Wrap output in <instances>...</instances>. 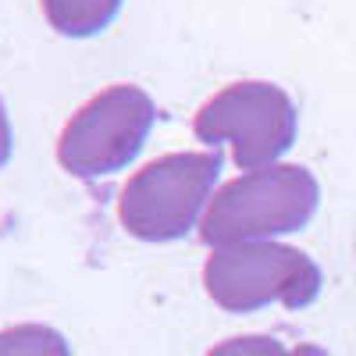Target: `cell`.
Wrapping results in <instances>:
<instances>
[{
    "mask_svg": "<svg viewBox=\"0 0 356 356\" xmlns=\"http://www.w3.org/2000/svg\"><path fill=\"white\" fill-rule=\"evenodd\" d=\"M321 203V186L303 164H271L225 182L200 221L207 246L264 243L271 235L300 232Z\"/></svg>",
    "mask_w": 356,
    "mask_h": 356,
    "instance_id": "cell-1",
    "label": "cell"
},
{
    "mask_svg": "<svg viewBox=\"0 0 356 356\" xmlns=\"http://www.w3.org/2000/svg\"><path fill=\"white\" fill-rule=\"evenodd\" d=\"M203 285L228 314H253L271 303L303 310L321 296V267L285 243H235L207 257Z\"/></svg>",
    "mask_w": 356,
    "mask_h": 356,
    "instance_id": "cell-2",
    "label": "cell"
},
{
    "mask_svg": "<svg viewBox=\"0 0 356 356\" xmlns=\"http://www.w3.org/2000/svg\"><path fill=\"white\" fill-rule=\"evenodd\" d=\"M221 175V150L164 154L143 164L122 189L118 218L125 232L146 243H171L196 225Z\"/></svg>",
    "mask_w": 356,
    "mask_h": 356,
    "instance_id": "cell-3",
    "label": "cell"
},
{
    "mask_svg": "<svg viewBox=\"0 0 356 356\" xmlns=\"http://www.w3.org/2000/svg\"><path fill=\"white\" fill-rule=\"evenodd\" d=\"M296 125H300V114L292 97L282 86L257 79L225 86L193 118L196 139L211 150H221V143H228L243 171L278 164V157L296 139Z\"/></svg>",
    "mask_w": 356,
    "mask_h": 356,
    "instance_id": "cell-4",
    "label": "cell"
},
{
    "mask_svg": "<svg viewBox=\"0 0 356 356\" xmlns=\"http://www.w3.org/2000/svg\"><path fill=\"white\" fill-rule=\"evenodd\" d=\"M157 122V104L139 86H111L86 100L57 139V161L79 178L122 171Z\"/></svg>",
    "mask_w": 356,
    "mask_h": 356,
    "instance_id": "cell-5",
    "label": "cell"
},
{
    "mask_svg": "<svg viewBox=\"0 0 356 356\" xmlns=\"http://www.w3.org/2000/svg\"><path fill=\"white\" fill-rule=\"evenodd\" d=\"M118 11H122V0H43V15L50 29L75 40L97 36L100 29L114 22Z\"/></svg>",
    "mask_w": 356,
    "mask_h": 356,
    "instance_id": "cell-6",
    "label": "cell"
},
{
    "mask_svg": "<svg viewBox=\"0 0 356 356\" xmlns=\"http://www.w3.org/2000/svg\"><path fill=\"white\" fill-rule=\"evenodd\" d=\"M0 356H72V349L50 324H15L0 332Z\"/></svg>",
    "mask_w": 356,
    "mask_h": 356,
    "instance_id": "cell-7",
    "label": "cell"
},
{
    "mask_svg": "<svg viewBox=\"0 0 356 356\" xmlns=\"http://www.w3.org/2000/svg\"><path fill=\"white\" fill-rule=\"evenodd\" d=\"M207 356H292V353H285V346L271 335H239L218 342Z\"/></svg>",
    "mask_w": 356,
    "mask_h": 356,
    "instance_id": "cell-8",
    "label": "cell"
},
{
    "mask_svg": "<svg viewBox=\"0 0 356 356\" xmlns=\"http://www.w3.org/2000/svg\"><path fill=\"white\" fill-rule=\"evenodd\" d=\"M11 122H8V111H4V100H0V168L11 161Z\"/></svg>",
    "mask_w": 356,
    "mask_h": 356,
    "instance_id": "cell-9",
    "label": "cell"
},
{
    "mask_svg": "<svg viewBox=\"0 0 356 356\" xmlns=\"http://www.w3.org/2000/svg\"><path fill=\"white\" fill-rule=\"evenodd\" d=\"M292 356H328L321 346H310V342H303V346H296L292 349Z\"/></svg>",
    "mask_w": 356,
    "mask_h": 356,
    "instance_id": "cell-10",
    "label": "cell"
}]
</instances>
